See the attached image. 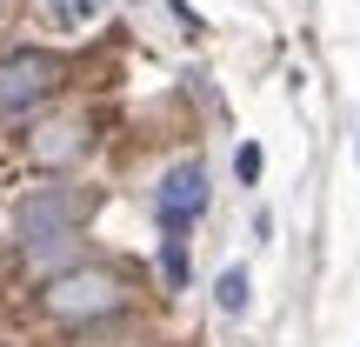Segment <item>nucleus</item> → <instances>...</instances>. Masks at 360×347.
I'll return each instance as SVG.
<instances>
[{
	"label": "nucleus",
	"mask_w": 360,
	"mask_h": 347,
	"mask_svg": "<svg viewBox=\"0 0 360 347\" xmlns=\"http://www.w3.org/2000/svg\"><path fill=\"white\" fill-rule=\"evenodd\" d=\"M47 314H60V321H101V314H114L120 301H127V287H120V274L107 267H67L47 281Z\"/></svg>",
	"instance_id": "f257e3e1"
},
{
	"label": "nucleus",
	"mask_w": 360,
	"mask_h": 347,
	"mask_svg": "<svg viewBox=\"0 0 360 347\" xmlns=\"http://www.w3.org/2000/svg\"><path fill=\"white\" fill-rule=\"evenodd\" d=\"M74 220H80V194L74 187H40L20 201V214H13V234H20L27 254H53V247L74 241Z\"/></svg>",
	"instance_id": "f03ea898"
},
{
	"label": "nucleus",
	"mask_w": 360,
	"mask_h": 347,
	"mask_svg": "<svg viewBox=\"0 0 360 347\" xmlns=\"http://www.w3.org/2000/svg\"><path fill=\"white\" fill-rule=\"evenodd\" d=\"M53 94H60V61H53V53L20 47V53L0 61V120L34 114L40 101H53Z\"/></svg>",
	"instance_id": "7ed1b4c3"
},
{
	"label": "nucleus",
	"mask_w": 360,
	"mask_h": 347,
	"mask_svg": "<svg viewBox=\"0 0 360 347\" xmlns=\"http://www.w3.org/2000/svg\"><path fill=\"white\" fill-rule=\"evenodd\" d=\"M154 214H160V234H167V241H187V234H193V220L207 214V174H200V160H180V168L160 180Z\"/></svg>",
	"instance_id": "20e7f679"
},
{
	"label": "nucleus",
	"mask_w": 360,
	"mask_h": 347,
	"mask_svg": "<svg viewBox=\"0 0 360 347\" xmlns=\"http://www.w3.org/2000/svg\"><path fill=\"white\" fill-rule=\"evenodd\" d=\"M80 147H87V127H80V120H60V127H47L34 141V160L40 168H60V160H74Z\"/></svg>",
	"instance_id": "39448f33"
},
{
	"label": "nucleus",
	"mask_w": 360,
	"mask_h": 347,
	"mask_svg": "<svg viewBox=\"0 0 360 347\" xmlns=\"http://www.w3.org/2000/svg\"><path fill=\"white\" fill-rule=\"evenodd\" d=\"M47 13L67 27V34H87V27L107 20V0H47Z\"/></svg>",
	"instance_id": "423d86ee"
},
{
	"label": "nucleus",
	"mask_w": 360,
	"mask_h": 347,
	"mask_svg": "<svg viewBox=\"0 0 360 347\" xmlns=\"http://www.w3.org/2000/svg\"><path fill=\"white\" fill-rule=\"evenodd\" d=\"M247 294H254L247 267H227V274L214 281V308H220V314H247Z\"/></svg>",
	"instance_id": "0eeeda50"
},
{
	"label": "nucleus",
	"mask_w": 360,
	"mask_h": 347,
	"mask_svg": "<svg viewBox=\"0 0 360 347\" xmlns=\"http://www.w3.org/2000/svg\"><path fill=\"white\" fill-rule=\"evenodd\" d=\"M260 168H267V154H260L254 141H247V147H233V180H240V187H254Z\"/></svg>",
	"instance_id": "6e6552de"
},
{
	"label": "nucleus",
	"mask_w": 360,
	"mask_h": 347,
	"mask_svg": "<svg viewBox=\"0 0 360 347\" xmlns=\"http://www.w3.org/2000/svg\"><path fill=\"white\" fill-rule=\"evenodd\" d=\"M160 274H167V287H187V241L160 247Z\"/></svg>",
	"instance_id": "1a4fd4ad"
}]
</instances>
